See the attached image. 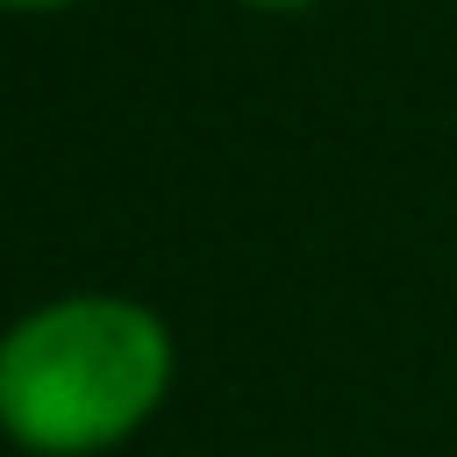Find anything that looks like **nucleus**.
I'll return each instance as SVG.
<instances>
[{
    "label": "nucleus",
    "mask_w": 457,
    "mask_h": 457,
    "mask_svg": "<svg viewBox=\"0 0 457 457\" xmlns=\"http://www.w3.org/2000/svg\"><path fill=\"white\" fill-rule=\"evenodd\" d=\"M179 350L157 307L129 293H64L0 336V436L36 457L129 443L171 393Z\"/></svg>",
    "instance_id": "nucleus-1"
},
{
    "label": "nucleus",
    "mask_w": 457,
    "mask_h": 457,
    "mask_svg": "<svg viewBox=\"0 0 457 457\" xmlns=\"http://www.w3.org/2000/svg\"><path fill=\"white\" fill-rule=\"evenodd\" d=\"M236 7H257V14H300V7H314V0H236Z\"/></svg>",
    "instance_id": "nucleus-2"
},
{
    "label": "nucleus",
    "mask_w": 457,
    "mask_h": 457,
    "mask_svg": "<svg viewBox=\"0 0 457 457\" xmlns=\"http://www.w3.org/2000/svg\"><path fill=\"white\" fill-rule=\"evenodd\" d=\"M0 7H14V14H50V7H71V0H0Z\"/></svg>",
    "instance_id": "nucleus-3"
}]
</instances>
